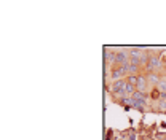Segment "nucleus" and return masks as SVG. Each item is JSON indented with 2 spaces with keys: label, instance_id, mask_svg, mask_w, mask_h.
Returning a JSON list of instances; mask_svg holds the SVG:
<instances>
[{
  "label": "nucleus",
  "instance_id": "1",
  "mask_svg": "<svg viewBox=\"0 0 166 140\" xmlns=\"http://www.w3.org/2000/svg\"><path fill=\"white\" fill-rule=\"evenodd\" d=\"M109 80L112 81H118V80H123V78H126L128 76V72H126V67H123V65H118L117 62L115 64H112L109 67Z\"/></svg>",
  "mask_w": 166,
  "mask_h": 140
},
{
  "label": "nucleus",
  "instance_id": "2",
  "mask_svg": "<svg viewBox=\"0 0 166 140\" xmlns=\"http://www.w3.org/2000/svg\"><path fill=\"white\" fill-rule=\"evenodd\" d=\"M129 61H131V57H129V51L128 48H121V49H117V64L118 65H126L129 64Z\"/></svg>",
  "mask_w": 166,
  "mask_h": 140
},
{
  "label": "nucleus",
  "instance_id": "3",
  "mask_svg": "<svg viewBox=\"0 0 166 140\" xmlns=\"http://www.w3.org/2000/svg\"><path fill=\"white\" fill-rule=\"evenodd\" d=\"M136 89L139 92H149L150 91V84H149V81H147V75H145V73H139V75H137Z\"/></svg>",
  "mask_w": 166,
  "mask_h": 140
},
{
  "label": "nucleus",
  "instance_id": "4",
  "mask_svg": "<svg viewBox=\"0 0 166 140\" xmlns=\"http://www.w3.org/2000/svg\"><path fill=\"white\" fill-rule=\"evenodd\" d=\"M161 80H163V75H161V73H157V72H150V73H147V81H149L150 88L158 86Z\"/></svg>",
  "mask_w": 166,
  "mask_h": 140
},
{
  "label": "nucleus",
  "instance_id": "5",
  "mask_svg": "<svg viewBox=\"0 0 166 140\" xmlns=\"http://www.w3.org/2000/svg\"><path fill=\"white\" fill-rule=\"evenodd\" d=\"M165 96H161V92H160V89H158L157 86L155 88H150V91H149V99H150V102H158L160 99H163Z\"/></svg>",
  "mask_w": 166,
  "mask_h": 140
},
{
  "label": "nucleus",
  "instance_id": "6",
  "mask_svg": "<svg viewBox=\"0 0 166 140\" xmlns=\"http://www.w3.org/2000/svg\"><path fill=\"white\" fill-rule=\"evenodd\" d=\"M129 51V57L133 61H139L141 56H142V48H128Z\"/></svg>",
  "mask_w": 166,
  "mask_h": 140
},
{
  "label": "nucleus",
  "instance_id": "7",
  "mask_svg": "<svg viewBox=\"0 0 166 140\" xmlns=\"http://www.w3.org/2000/svg\"><path fill=\"white\" fill-rule=\"evenodd\" d=\"M115 134H117V129H113V127H109V129H105L104 140H118V137H115Z\"/></svg>",
  "mask_w": 166,
  "mask_h": 140
},
{
  "label": "nucleus",
  "instance_id": "8",
  "mask_svg": "<svg viewBox=\"0 0 166 140\" xmlns=\"http://www.w3.org/2000/svg\"><path fill=\"white\" fill-rule=\"evenodd\" d=\"M158 89H160V92H161V96H165L166 97V78H163L160 81V84L157 86Z\"/></svg>",
  "mask_w": 166,
  "mask_h": 140
},
{
  "label": "nucleus",
  "instance_id": "9",
  "mask_svg": "<svg viewBox=\"0 0 166 140\" xmlns=\"http://www.w3.org/2000/svg\"><path fill=\"white\" fill-rule=\"evenodd\" d=\"M126 83H129V84H133V86H136V83H137V75H128V76H126Z\"/></svg>",
  "mask_w": 166,
  "mask_h": 140
},
{
  "label": "nucleus",
  "instance_id": "10",
  "mask_svg": "<svg viewBox=\"0 0 166 140\" xmlns=\"http://www.w3.org/2000/svg\"><path fill=\"white\" fill-rule=\"evenodd\" d=\"M158 126H160V131L166 132V121H160V123H158Z\"/></svg>",
  "mask_w": 166,
  "mask_h": 140
},
{
  "label": "nucleus",
  "instance_id": "11",
  "mask_svg": "<svg viewBox=\"0 0 166 140\" xmlns=\"http://www.w3.org/2000/svg\"><path fill=\"white\" fill-rule=\"evenodd\" d=\"M123 110L126 111V113H128V111H131V110H133V108H131V107H123Z\"/></svg>",
  "mask_w": 166,
  "mask_h": 140
},
{
  "label": "nucleus",
  "instance_id": "12",
  "mask_svg": "<svg viewBox=\"0 0 166 140\" xmlns=\"http://www.w3.org/2000/svg\"><path fill=\"white\" fill-rule=\"evenodd\" d=\"M128 123H129V126H133V124H134V121H133L131 118H129V116H128Z\"/></svg>",
  "mask_w": 166,
  "mask_h": 140
}]
</instances>
